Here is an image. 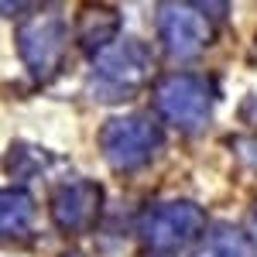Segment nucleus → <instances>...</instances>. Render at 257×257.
I'll list each match as a JSON object with an SVG mask.
<instances>
[{
	"mask_svg": "<svg viewBox=\"0 0 257 257\" xmlns=\"http://www.w3.org/2000/svg\"><path fill=\"white\" fill-rule=\"evenodd\" d=\"M158 110L185 131L202 127L209 120V86H206V79H199V76H168L158 86Z\"/></svg>",
	"mask_w": 257,
	"mask_h": 257,
	"instance_id": "nucleus-1",
	"label": "nucleus"
},
{
	"mask_svg": "<svg viewBox=\"0 0 257 257\" xmlns=\"http://www.w3.org/2000/svg\"><path fill=\"white\" fill-rule=\"evenodd\" d=\"M158 141L161 131L148 117H127V120H113L103 131V151L117 168H134V165L151 158Z\"/></svg>",
	"mask_w": 257,
	"mask_h": 257,
	"instance_id": "nucleus-2",
	"label": "nucleus"
},
{
	"mask_svg": "<svg viewBox=\"0 0 257 257\" xmlns=\"http://www.w3.org/2000/svg\"><path fill=\"white\" fill-rule=\"evenodd\" d=\"M202 213L189 202H168L144 219V240L158 250H175L199 233Z\"/></svg>",
	"mask_w": 257,
	"mask_h": 257,
	"instance_id": "nucleus-3",
	"label": "nucleus"
},
{
	"mask_svg": "<svg viewBox=\"0 0 257 257\" xmlns=\"http://www.w3.org/2000/svg\"><path fill=\"white\" fill-rule=\"evenodd\" d=\"M65 52V28L59 18H35L21 28V55L31 72H52Z\"/></svg>",
	"mask_w": 257,
	"mask_h": 257,
	"instance_id": "nucleus-4",
	"label": "nucleus"
},
{
	"mask_svg": "<svg viewBox=\"0 0 257 257\" xmlns=\"http://www.w3.org/2000/svg\"><path fill=\"white\" fill-rule=\"evenodd\" d=\"M161 38H165V48L172 55L189 59L206 45L209 24L192 7H161Z\"/></svg>",
	"mask_w": 257,
	"mask_h": 257,
	"instance_id": "nucleus-5",
	"label": "nucleus"
},
{
	"mask_svg": "<svg viewBox=\"0 0 257 257\" xmlns=\"http://www.w3.org/2000/svg\"><path fill=\"white\" fill-rule=\"evenodd\" d=\"M148 69H151V55L141 48L138 41H127V45L110 48L96 65L99 82H103V86H113L117 93L134 89V86L148 76Z\"/></svg>",
	"mask_w": 257,
	"mask_h": 257,
	"instance_id": "nucleus-6",
	"label": "nucleus"
},
{
	"mask_svg": "<svg viewBox=\"0 0 257 257\" xmlns=\"http://www.w3.org/2000/svg\"><path fill=\"white\" fill-rule=\"evenodd\" d=\"M52 209L62 230H86L99 213V189L93 182H72L55 196Z\"/></svg>",
	"mask_w": 257,
	"mask_h": 257,
	"instance_id": "nucleus-7",
	"label": "nucleus"
},
{
	"mask_svg": "<svg viewBox=\"0 0 257 257\" xmlns=\"http://www.w3.org/2000/svg\"><path fill=\"white\" fill-rule=\"evenodd\" d=\"M199 257H254V247L237 230H216Z\"/></svg>",
	"mask_w": 257,
	"mask_h": 257,
	"instance_id": "nucleus-8",
	"label": "nucleus"
},
{
	"mask_svg": "<svg viewBox=\"0 0 257 257\" xmlns=\"http://www.w3.org/2000/svg\"><path fill=\"white\" fill-rule=\"evenodd\" d=\"M31 199L21 196V192H14V196L4 199V230H11V223H14V230H21L28 219H31Z\"/></svg>",
	"mask_w": 257,
	"mask_h": 257,
	"instance_id": "nucleus-9",
	"label": "nucleus"
}]
</instances>
